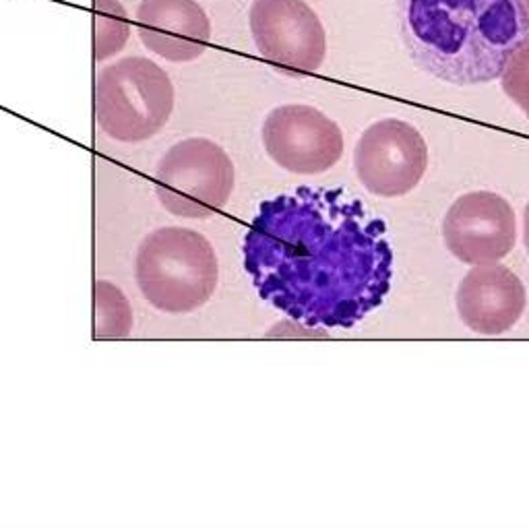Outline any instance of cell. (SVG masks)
<instances>
[{
	"mask_svg": "<svg viewBox=\"0 0 529 529\" xmlns=\"http://www.w3.org/2000/svg\"><path fill=\"white\" fill-rule=\"evenodd\" d=\"M261 134L267 155L292 174H323L343 155L339 124L315 106L286 103L271 110Z\"/></svg>",
	"mask_w": 529,
	"mask_h": 529,
	"instance_id": "obj_8",
	"label": "cell"
},
{
	"mask_svg": "<svg viewBox=\"0 0 529 529\" xmlns=\"http://www.w3.org/2000/svg\"><path fill=\"white\" fill-rule=\"evenodd\" d=\"M501 79L509 99H513L529 118V39L509 56Z\"/></svg>",
	"mask_w": 529,
	"mask_h": 529,
	"instance_id": "obj_14",
	"label": "cell"
},
{
	"mask_svg": "<svg viewBox=\"0 0 529 529\" xmlns=\"http://www.w3.org/2000/svg\"><path fill=\"white\" fill-rule=\"evenodd\" d=\"M174 83L151 58L126 56L99 70L95 79V120L99 130L120 143L155 137L172 116Z\"/></svg>",
	"mask_w": 529,
	"mask_h": 529,
	"instance_id": "obj_4",
	"label": "cell"
},
{
	"mask_svg": "<svg viewBox=\"0 0 529 529\" xmlns=\"http://www.w3.org/2000/svg\"><path fill=\"white\" fill-rule=\"evenodd\" d=\"M93 50L95 60L103 62L116 56L130 37V23L118 0H93Z\"/></svg>",
	"mask_w": 529,
	"mask_h": 529,
	"instance_id": "obj_12",
	"label": "cell"
},
{
	"mask_svg": "<svg viewBox=\"0 0 529 529\" xmlns=\"http://www.w3.org/2000/svg\"><path fill=\"white\" fill-rule=\"evenodd\" d=\"M523 242L529 252V203L526 205V213H523Z\"/></svg>",
	"mask_w": 529,
	"mask_h": 529,
	"instance_id": "obj_15",
	"label": "cell"
},
{
	"mask_svg": "<svg viewBox=\"0 0 529 529\" xmlns=\"http://www.w3.org/2000/svg\"><path fill=\"white\" fill-rule=\"evenodd\" d=\"M95 337L122 339L130 335L132 310L126 296L112 281L95 283Z\"/></svg>",
	"mask_w": 529,
	"mask_h": 529,
	"instance_id": "obj_13",
	"label": "cell"
},
{
	"mask_svg": "<svg viewBox=\"0 0 529 529\" xmlns=\"http://www.w3.org/2000/svg\"><path fill=\"white\" fill-rule=\"evenodd\" d=\"M252 41L273 66L292 74L317 72L327 54V35L306 0H252Z\"/></svg>",
	"mask_w": 529,
	"mask_h": 529,
	"instance_id": "obj_7",
	"label": "cell"
},
{
	"mask_svg": "<svg viewBox=\"0 0 529 529\" xmlns=\"http://www.w3.org/2000/svg\"><path fill=\"white\" fill-rule=\"evenodd\" d=\"M443 240L449 252L466 265L499 263L517 240L515 211L497 192H466L453 201L443 219Z\"/></svg>",
	"mask_w": 529,
	"mask_h": 529,
	"instance_id": "obj_9",
	"label": "cell"
},
{
	"mask_svg": "<svg viewBox=\"0 0 529 529\" xmlns=\"http://www.w3.org/2000/svg\"><path fill=\"white\" fill-rule=\"evenodd\" d=\"M397 14L410 58L451 85L495 81L529 39L521 0H397Z\"/></svg>",
	"mask_w": 529,
	"mask_h": 529,
	"instance_id": "obj_2",
	"label": "cell"
},
{
	"mask_svg": "<svg viewBox=\"0 0 529 529\" xmlns=\"http://www.w3.org/2000/svg\"><path fill=\"white\" fill-rule=\"evenodd\" d=\"M134 279L155 310L194 312L211 300L219 281L215 248L190 228H157L137 248Z\"/></svg>",
	"mask_w": 529,
	"mask_h": 529,
	"instance_id": "obj_3",
	"label": "cell"
},
{
	"mask_svg": "<svg viewBox=\"0 0 529 529\" xmlns=\"http://www.w3.org/2000/svg\"><path fill=\"white\" fill-rule=\"evenodd\" d=\"M523 2V8H526V14H528L529 19V0H521Z\"/></svg>",
	"mask_w": 529,
	"mask_h": 529,
	"instance_id": "obj_16",
	"label": "cell"
},
{
	"mask_svg": "<svg viewBox=\"0 0 529 529\" xmlns=\"http://www.w3.org/2000/svg\"><path fill=\"white\" fill-rule=\"evenodd\" d=\"M234 184V161L221 145L205 137L174 143L155 168L161 207L184 219H205L226 207Z\"/></svg>",
	"mask_w": 529,
	"mask_h": 529,
	"instance_id": "obj_5",
	"label": "cell"
},
{
	"mask_svg": "<svg viewBox=\"0 0 529 529\" xmlns=\"http://www.w3.org/2000/svg\"><path fill=\"white\" fill-rule=\"evenodd\" d=\"M354 168L370 194L397 199L422 182L428 168V145L410 122L383 118L358 139Z\"/></svg>",
	"mask_w": 529,
	"mask_h": 529,
	"instance_id": "obj_6",
	"label": "cell"
},
{
	"mask_svg": "<svg viewBox=\"0 0 529 529\" xmlns=\"http://www.w3.org/2000/svg\"><path fill=\"white\" fill-rule=\"evenodd\" d=\"M244 265L259 294L294 321L348 329L385 302L393 250L358 199L300 188L261 205Z\"/></svg>",
	"mask_w": 529,
	"mask_h": 529,
	"instance_id": "obj_1",
	"label": "cell"
},
{
	"mask_svg": "<svg viewBox=\"0 0 529 529\" xmlns=\"http://www.w3.org/2000/svg\"><path fill=\"white\" fill-rule=\"evenodd\" d=\"M459 319L480 335L511 331L526 312L528 290L505 265H474L461 279L455 296Z\"/></svg>",
	"mask_w": 529,
	"mask_h": 529,
	"instance_id": "obj_10",
	"label": "cell"
},
{
	"mask_svg": "<svg viewBox=\"0 0 529 529\" xmlns=\"http://www.w3.org/2000/svg\"><path fill=\"white\" fill-rule=\"evenodd\" d=\"M137 33L143 46L168 62H190L203 56L211 21L197 0H141Z\"/></svg>",
	"mask_w": 529,
	"mask_h": 529,
	"instance_id": "obj_11",
	"label": "cell"
}]
</instances>
